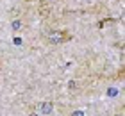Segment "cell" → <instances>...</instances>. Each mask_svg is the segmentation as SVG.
<instances>
[{
    "label": "cell",
    "instance_id": "obj_1",
    "mask_svg": "<svg viewBox=\"0 0 125 116\" xmlns=\"http://www.w3.org/2000/svg\"><path fill=\"white\" fill-rule=\"evenodd\" d=\"M68 39V34L64 31H54V32H50L48 34V41L50 43H62V41H66Z\"/></svg>",
    "mask_w": 125,
    "mask_h": 116
},
{
    "label": "cell",
    "instance_id": "obj_2",
    "mask_svg": "<svg viewBox=\"0 0 125 116\" xmlns=\"http://www.w3.org/2000/svg\"><path fill=\"white\" fill-rule=\"evenodd\" d=\"M52 109H54V105H52L50 102L39 104V113H41V114H50V113H52Z\"/></svg>",
    "mask_w": 125,
    "mask_h": 116
},
{
    "label": "cell",
    "instance_id": "obj_3",
    "mask_svg": "<svg viewBox=\"0 0 125 116\" xmlns=\"http://www.w3.org/2000/svg\"><path fill=\"white\" fill-rule=\"evenodd\" d=\"M73 116H84V113H82V111H75V113H73Z\"/></svg>",
    "mask_w": 125,
    "mask_h": 116
},
{
    "label": "cell",
    "instance_id": "obj_4",
    "mask_svg": "<svg viewBox=\"0 0 125 116\" xmlns=\"http://www.w3.org/2000/svg\"><path fill=\"white\" fill-rule=\"evenodd\" d=\"M29 116H38V113H31V114H29Z\"/></svg>",
    "mask_w": 125,
    "mask_h": 116
}]
</instances>
